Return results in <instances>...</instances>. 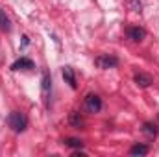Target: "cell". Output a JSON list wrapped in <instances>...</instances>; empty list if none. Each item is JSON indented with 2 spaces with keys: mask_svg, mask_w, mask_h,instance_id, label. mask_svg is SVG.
<instances>
[{
  "mask_svg": "<svg viewBox=\"0 0 159 157\" xmlns=\"http://www.w3.org/2000/svg\"><path fill=\"white\" fill-rule=\"evenodd\" d=\"M7 126L15 131V133H22L26 128H28V118L24 113L20 111H11L7 115Z\"/></svg>",
  "mask_w": 159,
  "mask_h": 157,
  "instance_id": "cell-1",
  "label": "cell"
},
{
  "mask_svg": "<svg viewBox=\"0 0 159 157\" xmlns=\"http://www.w3.org/2000/svg\"><path fill=\"white\" fill-rule=\"evenodd\" d=\"M83 109L87 113H100L102 109V98L94 92H89L85 98H83Z\"/></svg>",
  "mask_w": 159,
  "mask_h": 157,
  "instance_id": "cell-2",
  "label": "cell"
},
{
  "mask_svg": "<svg viewBox=\"0 0 159 157\" xmlns=\"http://www.w3.org/2000/svg\"><path fill=\"white\" fill-rule=\"evenodd\" d=\"M41 92H43V98H44V104L46 107H50V94H52V76L48 70H43V76H41Z\"/></svg>",
  "mask_w": 159,
  "mask_h": 157,
  "instance_id": "cell-3",
  "label": "cell"
},
{
  "mask_svg": "<svg viewBox=\"0 0 159 157\" xmlns=\"http://www.w3.org/2000/svg\"><path fill=\"white\" fill-rule=\"evenodd\" d=\"M94 65H96L98 69H104V70H107V69H115V67L119 65V57L109 56V54H102V56H98V57L94 59Z\"/></svg>",
  "mask_w": 159,
  "mask_h": 157,
  "instance_id": "cell-4",
  "label": "cell"
},
{
  "mask_svg": "<svg viewBox=\"0 0 159 157\" xmlns=\"http://www.w3.org/2000/svg\"><path fill=\"white\" fill-rule=\"evenodd\" d=\"M126 37L131 41H143L146 37V30L141 26H128L126 28Z\"/></svg>",
  "mask_w": 159,
  "mask_h": 157,
  "instance_id": "cell-5",
  "label": "cell"
},
{
  "mask_svg": "<svg viewBox=\"0 0 159 157\" xmlns=\"http://www.w3.org/2000/svg\"><path fill=\"white\" fill-rule=\"evenodd\" d=\"M34 67H35L34 61H32L30 57L22 56V57H19V59L11 65V70H30V69H34Z\"/></svg>",
  "mask_w": 159,
  "mask_h": 157,
  "instance_id": "cell-6",
  "label": "cell"
},
{
  "mask_svg": "<svg viewBox=\"0 0 159 157\" xmlns=\"http://www.w3.org/2000/svg\"><path fill=\"white\" fill-rule=\"evenodd\" d=\"M61 76L65 79V83H69L72 89H76V72H74V69L72 67H63V70H61Z\"/></svg>",
  "mask_w": 159,
  "mask_h": 157,
  "instance_id": "cell-7",
  "label": "cell"
},
{
  "mask_svg": "<svg viewBox=\"0 0 159 157\" xmlns=\"http://www.w3.org/2000/svg\"><path fill=\"white\" fill-rule=\"evenodd\" d=\"M133 79H135V83L139 85V87H150L152 83H154V79H152V76L150 74H146V72H135V76H133Z\"/></svg>",
  "mask_w": 159,
  "mask_h": 157,
  "instance_id": "cell-8",
  "label": "cell"
},
{
  "mask_svg": "<svg viewBox=\"0 0 159 157\" xmlns=\"http://www.w3.org/2000/svg\"><path fill=\"white\" fill-rule=\"evenodd\" d=\"M143 133H144L148 139H156V137H157V133H159L156 122H144V124H143Z\"/></svg>",
  "mask_w": 159,
  "mask_h": 157,
  "instance_id": "cell-9",
  "label": "cell"
},
{
  "mask_svg": "<svg viewBox=\"0 0 159 157\" xmlns=\"http://www.w3.org/2000/svg\"><path fill=\"white\" fill-rule=\"evenodd\" d=\"M146 154H148V146L146 144L137 142V144H133L129 148V155H146Z\"/></svg>",
  "mask_w": 159,
  "mask_h": 157,
  "instance_id": "cell-10",
  "label": "cell"
},
{
  "mask_svg": "<svg viewBox=\"0 0 159 157\" xmlns=\"http://www.w3.org/2000/svg\"><path fill=\"white\" fill-rule=\"evenodd\" d=\"M0 30L2 32H9L11 30V20H9V17L6 15L4 9H0Z\"/></svg>",
  "mask_w": 159,
  "mask_h": 157,
  "instance_id": "cell-11",
  "label": "cell"
},
{
  "mask_svg": "<svg viewBox=\"0 0 159 157\" xmlns=\"http://www.w3.org/2000/svg\"><path fill=\"white\" fill-rule=\"evenodd\" d=\"M69 122H70L72 128H81V126H83V117L80 115L78 111H72L70 117H69Z\"/></svg>",
  "mask_w": 159,
  "mask_h": 157,
  "instance_id": "cell-12",
  "label": "cell"
},
{
  "mask_svg": "<svg viewBox=\"0 0 159 157\" xmlns=\"http://www.w3.org/2000/svg\"><path fill=\"white\" fill-rule=\"evenodd\" d=\"M63 144H65V146H70V148H78V150L83 146V142H81L80 139H72V137L65 139V141H63Z\"/></svg>",
  "mask_w": 159,
  "mask_h": 157,
  "instance_id": "cell-13",
  "label": "cell"
},
{
  "mask_svg": "<svg viewBox=\"0 0 159 157\" xmlns=\"http://www.w3.org/2000/svg\"><path fill=\"white\" fill-rule=\"evenodd\" d=\"M128 6H129L133 11L141 13V0H128Z\"/></svg>",
  "mask_w": 159,
  "mask_h": 157,
  "instance_id": "cell-14",
  "label": "cell"
},
{
  "mask_svg": "<svg viewBox=\"0 0 159 157\" xmlns=\"http://www.w3.org/2000/svg\"><path fill=\"white\" fill-rule=\"evenodd\" d=\"M156 126H157V129H159V115H157V118H156Z\"/></svg>",
  "mask_w": 159,
  "mask_h": 157,
  "instance_id": "cell-15",
  "label": "cell"
}]
</instances>
